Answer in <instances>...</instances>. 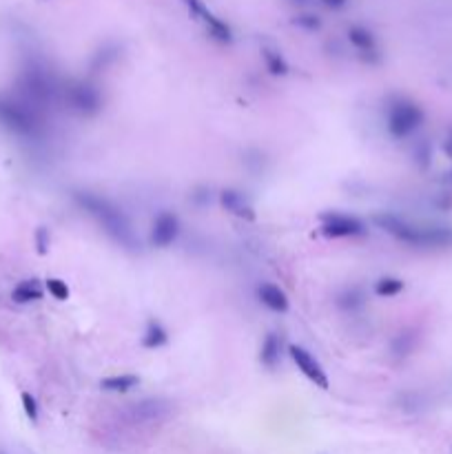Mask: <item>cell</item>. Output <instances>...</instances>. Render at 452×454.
<instances>
[{
	"instance_id": "cell-26",
	"label": "cell",
	"mask_w": 452,
	"mask_h": 454,
	"mask_svg": "<svg viewBox=\"0 0 452 454\" xmlns=\"http://www.w3.org/2000/svg\"><path fill=\"white\" fill-rule=\"evenodd\" d=\"M435 204L439 211H450L452 209V193H441L437 199H435Z\"/></svg>"
},
{
	"instance_id": "cell-6",
	"label": "cell",
	"mask_w": 452,
	"mask_h": 454,
	"mask_svg": "<svg viewBox=\"0 0 452 454\" xmlns=\"http://www.w3.org/2000/svg\"><path fill=\"white\" fill-rule=\"evenodd\" d=\"M319 233L326 240H357L368 235V224L355 213L324 211L319 215Z\"/></svg>"
},
{
	"instance_id": "cell-5",
	"label": "cell",
	"mask_w": 452,
	"mask_h": 454,
	"mask_svg": "<svg viewBox=\"0 0 452 454\" xmlns=\"http://www.w3.org/2000/svg\"><path fill=\"white\" fill-rule=\"evenodd\" d=\"M62 100H65V106H69L78 118H84V120L98 118L104 109V94L100 84L87 78L67 82L62 87Z\"/></svg>"
},
{
	"instance_id": "cell-21",
	"label": "cell",
	"mask_w": 452,
	"mask_h": 454,
	"mask_svg": "<svg viewBox=\"0 0 452 454\" xmlns=\"http://www.w3.org/2000/svg\"><path fill=\"white\" fill-rule=\"evenodd\" d=\"M21 404H23V410H25V414H27V419L31 421V423H35L40 419V406H38V399H35L31 392H23L21 394Z\"/></svg>"
},
{
	"instance_id": "cell-27",
	"label": "cell",
	"mask_w": 452,
	"mask_h": 454,
	"mask_svg": "<svg viewBox=\"0 0 452 454\" xmlns=\"http://www.w3.org/2000/svg\"><path fill=\"white\" fill-rule=\"evenodd\" d=\"M321 5L326 9H333V11H339L348 5V0H321Z\"/></svg>"
},
{
	"instance_id": "cell-18",
	"label": "cell",
	"mask_w": 452,
	"mask_h": 454,
	"mask_svg": "<svg viewBox=\"0 0 452 454\" xmlns=\"http://www.w3.org/2000/svg\"><path fill=\"white\" fill-rule=\"evenodd\" d=\"M262 60L270 76L284 78L291 74V65H288V60L284 58V53L275 47H262Z\"/></svg>"
},
{
	"instance_id": "cell-16",
	"label": "cell",
	"mask_w": 452,
	"mask_h": 454,
	"mask_svg": "<svg viewBox=\"0 0 452 454\" xmlns=\"http://www.w3.org/2000/svg\"><path fill=\"white\" fill-rule=\"evenodd\" d=\"M45 293H47L45 284H40V279H35V277H29V279H23L13 286L11 299L16 304H35L45 297Z\"/></svg>"
},
{
	"instance_id": "cell-2",
	"label": "cell",
	"mask_w": 452,
	"mask_h": 454,
	"mask_svg": "<svg viewBox=\"0 0 452 454\" xmlns=\"http://www.w3.org/2000/svg\"><path fill=\"white\" fill-rule=\"evenodd\" d=\"M373 224L382 228L395 242L417 250H448L452 248V224L417 222L406 215L382 211L373 215Z\"/></svg>"
},
{
	"instance_id": "cell-7",
	"label": "cell",
	"mask_w": 452,
	"mask_h": 454,
	"mask_svg": "<svg viewBox=\"0 0 452 454\" xmlns=\"http://www.w3.org/2000/svg\"><path fill=\"white\" fill-rule=\"evenodd\" d=\"M182 235V220L171 209H162L153 215L149 226V244L155 250H169L177 244Z\"/></svg>"
},
{
	"instance_id": "cell-10",
	"label": "cell",
	"mask_w": 452,
	"mask_h": 454,
	"mask_svg": "<svg viewBox=\"0 0 452 454\" xmlns=\"http://www.w3.org/2000/svg\"><path fill=\"white\" fill-rule=\"evenodd\" d=\"M346 38L351 43V47L357 51L359 60L368 65V67H379L384 60V53H382V47H379V40L377 35L364 27V25H351L348 31H346Z\"/></svg>"
},
{
	"instance_id": "cell-22",
	"label": "cell",
	"mask_w": 452,
	"mask_h": 454,
	"mask_svg": "<svg viewBox=\"0 0 452 454\" xmlns=\"http://www.w3.org/2000/svg\"><path fill=\"white\" fill-rule=\"evenodd\" d=\"M412 155H414V162H417L419 169H428L432 165V147H430V142L419 140L417 147H414V151H412Z\"/></svg>"
},
{
	"instance_id": "cell-19",
	"label": "cell",
	"mask_w": 452,
	"mask_h": 454,
	"mask_svg": "<svg viewBox=\"0 0 452 454\" xmlns=\"http://www.w3.org/2000/svg\"><path fill=\"white\" fill-rule=\"evenodd\" d=\"M406 290V282L402 277H395V275H384L379 277L373 284V293L379 299H392V297H399Z\"/></svg>"
},
{
	"instance_id": "cell-15",
	"label": "cell",
	"mask_w": 452,
	"mask_h": 454,
	"mask_svg": "<svg viewBox=\"0 0 452 454\" xmlns=\"http://www.w3.org/2000/svg\"><path fill=\"white\" fill-rule=\"evenodd\" d=\"M171 335H169V328L165 323H162L160 319L151 317L147 321V326H144V333H142V348L144 350H160V348H165L167 343H169Z\"/></svg>"
},
{
	"instance_id": "cell-20",
	"label": "cell",
	"mask_w": 452,
	"mask_h": 454,
	"mask_svg": "<svg viewBox=\"0 0 452 454\" xmlns=\"http://www.w3.org/2000/svg\"><path fill=\"white\" fill-rule=\"evenodd\" d=\"M45 290H47V293H49L53 299H56V301H67L69 295H71V290H69L67 282L60 279V277H47V279H45Z\"/></svg>"
},
{
	"instance_id": "cell-25",
	"label": "cell",
	"mask_w": 452,
	"mask_h": 454,
	"mask_svg": "<svg viewBox=\"0 0 452 454\" xmlns=\"http://www.w3.org/2000/svg\"><path fill=\"white\" fill-rule=\"evenodd\" d=\"M441 151L448 160H452V124L446 129V135H443V142H441Z\"/></svg>"
},
{
	"instance_id": "cell-4",
	"label": "cell",
	"mask_w": 452,
	"mask_h": 454,
	"mask_svg": "<svg viewBox=\"0 0 452 454\" xmlns=\"http://www.w3.org/2000/svg\"><path fill=\"white\" fill-rule=\"evenodd\" d=\"M426 124V109L404 94H390L384 102V126L390 140H410Z\"/></svg>"
},
{
	"instance_id": "cell-29",
	"label": "cell",
	"mask_w": 452,
	"mask_h": 454,
	"mask_svg": "<svg viewBox=\"0 0 452 454\" xmlns=\"http://www.w3.org/2000/svg\"><path fill=\"white\" fill-rule=\"evenodd\" d=\"M291 3H295V5H304V3H309V0H291Z\"/></svg>"
},
{
	"instance_id": "cell-24",
	"label": "cell",
	"mask_w": 452,
	"mask_h": 454,
	"mask_svg": "<svg viewBox=\"0 0 452 454\" xmlns=\"http://www.w3.org/2000/svg\"><path fill=\"white\" fill-rule=\"evenodd\" d=\"M293 25H297V27H302L306 31H317L321 27V21L315 13H297L293 18Z\"/></svg>"
},
{
	"instance_id": "cell-17",
	"label": "cell",
	"mask_w": 452,
	"mask_h": 454,
	"mask_svg": "<svg viewBox=\"0 0 452 454\" xmlns=\"http://www.w3.org/2000/svg\"><path fill=\"white\" fill-rule=\"evenodd\" d=\"M138 386H140V377L133 375V372H116V375H109V377H104L100 381L102 390L116 392V394H126V392H131Z\"/></svg>"
},
{
	"instance_id": "cell-8",
	"label": "cell",
	"mask_w": 452,
	"mask_h": 454,
	"mask_svg": "<svg viewBox=\"0 0 452 454\" xmlns=\"http://www.w3.org/2000/svg\"><path fill=\"white\" fill-rule=\"evenodd\" d=\"M286 353H288V357H291V361L295 363V368L309 379L315 388H319V390L331 388V379H329L326 368L321 366V361L309 348L299 346V343H288Z\"/></svg>"
},
{
	"instance_id": "cell-28",
	"label": "cell",
	"mask_w": 452,
	"mask_h": 454,
	"mask_svg": "<svg viewBox=\"0 0 452 454\" xmlns=\"http://www.w3.org/2000/svg\"><path fill=\"white\" fill-rule=\"evenodd\" d=\"M446 182H450V184H452V169H450V171L446 173Z\"/></svg>"
},
{
	"instance_id": "cell-23",
	"label": "cell",
	"mask_w": 452,
	"mask_h": 454,
	"mask_svg": "<svg viewBox=\"0 0 452 454\" xmlns=\"http://www.w3.org/2000/svg\"><path fill=\"white\" fill-rule=\"evenodd\" d=\"M33 246H35V253L38 255H47L49 253V246H51V233L47 226H38L33 233Z\"/></svg>"
},
{
	"instance_id": "cell-11",
	"label": "cell",
	"mask_w": 452,
	"mask_h": 454,
	"mask_svg": "<svg viewBox=\"0 0 452 454\" xmlns=\"http://www.w3.org/2000/svg\"><path fill=\"white\" fill-rule=\"evenodd\" d=\"M218 204L224 213L238 217V220L244 222H255L258 220V211L255 204H253V199L235 187H226L218 193Z\"/></svg>"
},
{
	"instance_id": "cell-13",
	"label": "cell",
	"mask_w": 452,
	"mask_h": 454,
	"mask_svg": "<svg viewBox=\"0 0 452 454\" xmlns=\"http://www.w3.org/2000/svg\"><path fill=\"white\" fill-rule=\"evenodd\" d=\"M255 297H258V301L264 308H268L270 313L284 315V313H288V308H291V299H288L286 290L280 284H275V282H262V284H258Z\"/></svg>"
},
{
	"instance_id": "cell-3",
	"label": "cell",
	"mask_w": 452,
	"mask_h": 454,
	"mask_svg": "<svg viewBox=\"0 0 452 454\" xmlns=\"http://www.w3.org/2000/svg\"><path fill=\"white\" fill-rule=\"evenodd\" d=\"M0 129L23 142H43L49 133L45 109L23 96L0 94Z\"/></svg>"
},
{
	"instance_id": "cell-14",
	"label": "cell",
	"mask_w": 452,
	"mask_h": 454,
	"mask_svg": "<svg viewBox=\"0 0 452 454\" xmlns=\"http://www.w3.org/2000/svg\"><path fill=\"white\" fill-rule=\"evenodd\" d=\"M282 355H284V339L280 333L270 331L262 337L260 341V353L258 359L262 363V368H266L268 372H275L282 366Z\"/></svg>"
},
{
	"instance_id": "cell-1",
	"label": "cell",
	"mask_w": 452,
	"mask_h": 454,
	"mask_svg": "<svg viewBox=\"0 0 452 454\" xmlns=\"http://www.w3.org/2000/svg\"><path fill=\"white\" fill-rule=\"evenodd\" d=\"M71 202L74 206L84 213L92 220L104 238L114 242L118 248L124 250H138L140 248V238L133 228L131 217L126 211L111 199L109 195L92 191V189H74L71 191Z\"/></svg>"
},
{
	"instance_id": "cell-12",
	"label": "cell",
	"mask_w": 452,
	"mask_h": 454,
	"mask_svg": "<svg viewBox=\"0 0 452 454\" xmlns=\"http://www.w3.org/2000/svg\"><path fill=\"white\" fill-rule=\"evenodd\" d=\"M173 412V404L165 397H144L140 402L131 404L129 414L133 421L140 423H160L167 421Z\"/></svg>"
},
{
	"instance_id": "cell-9",
	"label": "cell",
	"mask_w": 452,
	"mask_h": 454,
	"mask_svg": "<svg viewBox=\"0 0 452 454\" xmlns=\"http://www.w3.org/2000/svg\"><path fill=\"white\" fill-rule=\"evenodd\" d=\"M184 7L189 9L191 18L197 23H202V27L206 29V33L218 45H231L233 43V29L226 21H222L220 16H215L204 0H182Z\"/></svg>"
}]
</instances>
